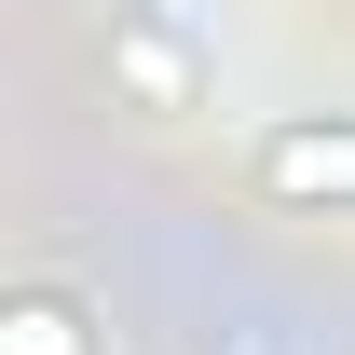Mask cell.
<instances>
[{
    "mask_svg": "<svg viewBox=\"0 0 355 355\" xmlns=\"http://www.w3.org/2000/svg\"><path fill=\"white\" fill-rule=\"evenodd\" d=\"M246 191L301 205V219H355V110H287L246 137Z\"/></svg>",
    "mask_w": 355,
    "mask_h": 355,
    "instance_id": "1",
    "label": "cell"
},
{
    "mask_svg": "<svg viewBox=\"0 0 355 355\" xmlns=\"http://www.w3.org/2000/svg\"><path fill=\"white\" fill-rule=\"evenodd\" d=\"M96 55H110V96H123L137 123H191L205 110V42H191V14H96Z\"/></svg>",
    "mask_w": 355,
    "mask_h": 355,
    "instance_id": "2",
    "label": "cell"
},
{
    "mask_svg": "<svg viewBox=\"0 0 355 355\" xmlns=\"http://www.w3.org/2000/svg\"><path fill=\"white\" fill-rule=\"evenodd\" d=\"M14 355H96V314L69 301V287H28V301H14Z\"/></svg>",
    "mask_w": 355,
    "mask_h": 355,
    "instance_id": "3",
    "label": "cell"
},
{
    "mask_svg": "<svg viewBox=\"0 0 355 355\" xmlns=\"http://www.w3.org/2000/svg\"><path fill=\"white\" fill-rule=\"evenodd\" d=\"M96 14H191V0H96Z\"/></svg>",
    "mask_w": 355,
    "mask_h": 355,
    "instance_id": "4",
    "label": "cell"
}]
</instances>
